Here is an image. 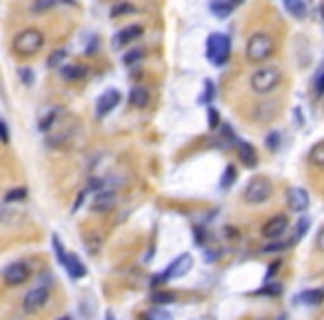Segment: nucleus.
<instances>
[{"label":"nucleus","mask_w":324,"mask_h":320,"mask_svg":"<svg viewBox=\"0 0 324 320\" xmlns=\"http://www.w3.org/2000/svg\"><path fill=\"white\" fill-rule=\"evenodd\" d=\"M56 116H58V109H51L43 120H40V129H43V131L49 129V127L53 125V120H56Z\"/></svg>","instance_id":"7c9ffc66"},{"label":"nucleus","mask_w":324,"mask_h":320,"mask_svg":"<svg viewBox=\"0 0 324 320\" xmlns=\"http://www.w3.org/2000/svg\"><path fill=\"white\" fill-rule=\"evenodd\" d=\"M273 51V40L269 33H255L251 36V40L247 43V58L251 63H262L271 56Z\"/></svg>","instance_id":"20e7f679"},{"label":"nucleus","mask_w":324,"mask_h":320,"mask_svg":"<svg viewBox=\"0 0 324 320\" xmlns=\"http://www.w3.org/2000/svg\"><path fill=\"white\" fill-rule=\"evenodd\" d=\"M289 245H291V243H285V245H282V243H271V245L265 247V251H280V249H285V247H289Z\"/></svg>","instance_id":"4c0bfd02"},{"label":"nucleus","mask_w":324,"mask_h":320,"mask_svg":"<svg viewBox=\"0 0 324 320\" xmlns=\"http://www.w3.org/2000/svg\"><path fill=\"white\" fill-rule=\"evenodd\" d=\"M25 198H27V189H25V187H18V189L7 191L5 203H16V200H25Z\"/></svg>","instance_id":"a878e982"},{"label":"nucleus","mask_w":324,"mask_h":320,"mask_svg":"<svg viewBox=\"0 0 324 320\" xmlns=\"http://www.w3.org/2000/svg\"><path fill=\"white\" fill-rule=\"evenodd\" d=\"M295 120H298V125L305 123V116H300V109H295Z\"/></svg>","instance_id":"a18cd8bd"},{"label":"nucleus","mask_w":324,"mask_h":320,"mask_svg":"<svg viewBox=\"0 0 324 320\" xmlns=\"http://www.w3.org/2000/svg\"><path fill=\"white\" fill-rule=\"evenodd\" d=\"M207 116H209V127H211V129L220 127V113H218V109H213V107H207Z\"/></svg>","instance_id":"c756f323"},{"label":"nucleus","mask_w":324,"mask_h":320,"mask_svg":"<svg viewBox=\"0 0 324 320\" xmlns=\"http://www.w3.org/2000/svg\"><path fill=\"white\" fill-rule=\"evenodd\" d=\"M280 80H282V73L275 67H260L251 76V89L255 93H269L278 87Z\"/></svg>","instance_id":"f03ea898"},{"label":"nucleus","mask_w":324,"mask_h":320,"mask_svg":"<svg viewBox=\"0 0 324 320\" xmlns=\"http://www.w3.org/2000/svg\"><path fill=\"white\" fill-rule=\"evenodd\" d=\"M47 300H49V287H47V285H40V287L31 289V291L25 296L23 307H25V311H27V313H33V311L43 309Z\"/></svg>","instance_id":"0eeeda50"},{"label":"nucleus","mask_w":324,"mask_h":320,"mask_svg":"<svg viewBox=\"0 0 324 320\" xmlns=\"http://www.w3.org/2000/svg\"><path fill=\"white\" fill-rule=\"evenodd\" d=\"M153 303H158V305L175 303V293L173 291H158V293H153Z\"/></svg>","instance_id":"393cba45"},{"label":"nucleus","mask_w":324,"mask_h":320,"mask_svg":"<svg viewBox=\"0 0 324 320\" xmlns=\"http://www.w3.org/2000/svg\"><path fill=\"white\" fill-rule=\"evenodd\" d=\"M273 187L265 176H255L253 180H249V185L245 187V200L251 205H260L265 200L271 198Z\"/></svg>","instance_id":"423d86ee"},{"label":"nucleus","mask_w":324,"mask_h":320,"mask_svg":"<svg viewBox=\"0 0 324 320\" xmlns=\"http://www.w3.org/2000/svg\"><path fill=\"white\" fill-rule=\"evenodd\" d=\"M293 300L295 303H305V305H320L324 300V289H307V291L298 293Z\"/></svg>","instance_id":"dca6fc26"},{"label":"nucleus","mask_w":324,"mask_h":320,"mask_svg":"<svg viewBox=\"0 0 324 320\" xmlns=\"http://www.w3.org/2000/svg\"><path fill=\"white\" fill-rule=\"evenodd\" d=\"M233 183H235V167L229 165L227 169H225V176H222L220 187H222V189H229V187H231Z\"/></svg>","instance_id":"bb28decb"},{"label":"nucleus","mask_w":324,"mask_h":320,"mask_svg":"<svg viewBox=\"0 0 324 320\" xmlns=\"http://www.w3.org/2000/svg\"><path fill=\"white\" fill-rule=\"evenodd\" d=\"M3 278L5 283L9 287H16V285H23L27 278H29V267H27L25 263H11L5 267L3 271Z\"/></svg>","instance_id":"6e6552de"},{"label":"nucleus","mask_w":324,"mask_h":320,"mask_svg":"<svg viewBox=\"0 0 324 320\" xmlns=\"http://www.w3.org/2000/svg\"><path fill=\"white\" fill-rule=\"evenodd\" d=\"M245 3V0H211V11L215 13L218 18H227L231 11H235L238 7Z\"/></svg>","instance_id":"ddd939ff"},{"label":"nucleus","mask_w":324,"mask_h":320,"mask_svg":"<svg viewBox=\"0 0 324 320\" xmlns=\"http://www.w3.org/2000/svg\"><path fill=\"white\" fill-rule=\"evenodd\" d=\"M140 58H143V49H131L129 53H125L123 63H125V65H133V63H138Z\"/></svg>","instance_id":"2f4dec72"},{"label":"nucleus","mask_w":324,"mask_h":320,"mask_svg":"<svg viewBox=\"0 0 324 320\" xmlns=\"http://www.w3.org/2000/svg\"><path fill=\"white\" fill-rule=\"evenodd\" d=\"M120 91L118 89H107L103 96L98 98V103H96V113H98V118H105L109 111H113V107H118L120 103Z\"/></svg>","instance_id":"9d476101"},{"label":"nucleus","mask_w":324,"mask_h":320,"mask_svg":"<svg viewBox=\"0 0 324 320\" xmlns=\"http://www.w3.org/2000/svg\"><path fill=\"white\" fill-rule=\"evenodd\" d=\"M278 320H287V316H280V318H278Z\"/></svg>","instance_id":"09e8293b"},{"label":"nucleus","mask_w":324,"mask_h":320,"mask_svg":"<svg viewBox=\"0 0 324 320\" xmlns=\"http://www.w3.org/2000/svg\"><path fill=\"white\" fill-rule=\"evenodd\" d=\"M318 247H320V249L324 251V227H322V229H320V233H318Z\"/></svg>","instance_id":"c03bdc74"},{"label":"nucleus","mask_w":324,"mask_h":320,"mask_svg":"<svg viewBox=\"0 0 324 320\" xmlns=\"http://www.w3.org/2000/svg\"><path fill=\"white\" fill-rule=\"evenodd\" d=\"M278 267H280V263H271V265H269V271H267V280L271 278L275 271H278Z\"/></svg>","instance_id":"79ce46f5"},{"label":"nucleus","mask_w":324,"mask_h":320,"mask_svg":"<svg viewBox=\"0 0 324 320\" xmlns=\"http://www.w3.org/2000/svg\"><path fill=\"white\" fill-rule=\"evenodd\" d=\"M138 36H143V27H140V25H129V27H125V29H120L116 33V38H113V47H125L127 43L136 40Z\"/></svg>","instance_id":"f8f14e48"},{"label":"nucleus","mask_w":324,"mask_h":320,"mask_svg":"<svg viewBox=\"0 0 324 320\" xmlns=\"http://www.w3.org/2000/svg\"><path fill=\"white\" fill-rule=\"evenodd\" d=\"M193 267V258L189 256V253H180L175 260H171V263L167 265V269L160 273V276L153 278V285L156 283H167V280H178L182 276H187L189 271H191Z\"/></svg>","instance_id":"39448f33"},{"label":"nucleus","mask_w":324,"mask_h":320,"mask_svg":"<svg viewBox=\"0 0 324 320\" xmlns=\"http://www.w3.org/2000/svg\"><path fill=\"white\" fill-rule=\"evenodd\" d=\"M45 45V36L40 29H25L13 38V51L20 56H33L43 49Z\"/></svg>","instance_id":"f257e3e1"},{"label":"nucleus","mask_w":324,"mask_h":320,"mask_svg":"<svg viewBox=\"0 0 324 320\" xmlns=\"http://www.w3.org/2000/svg\"><path fill=\"white\" fill-rule=\"evenodd\" d=\"M149 103V91L145 87H133L131 93H129V105L131 107H145Z\"/></svg>","instance_id":"a211bd4d"},{"label":"nucleus","mask_w":324,"mask_h":320,"mask_svg":"<svg viewBox=\"0 0 324 320\" xmlns=\"http://www.w3.org/2000/svg\"><path fill=\"white\" fill-rule=\"evenodd\" d=\"M20 78L25 85H31V69H20Z\"/></svg>","instance_id":"58836bf2"},{"label":"nucleus","mask_w":324,"mask_h":320,"mask_svg":"<svg viewBox=\"0 0 324 320\" xmlns=\"http://www.w3.org/2000/svg\"><path fill=\"white\" fill-rule=\"evenodd\" d=\"M65 271L69 273V278H73V280H78V278H85V276H87V267L83 265V260H80L76 253H69V256H67Z\"/></svg>","instance_id":"4468645a"},{"label":"nucleus","mask_w":324,"mask_h":320,"mask_svg":"<svg viewBox=\"0 0 324 320\" xmlns=\"http://www.w3.org/2000/svg\"><path fill=\"white\" fill-rule=\"evenodd\" d=\"M205 96H202L200 100H202V103H211V98L215 96V87H213V83H211V80H207V83H205Z\"/></svg>","instance_id":"c9c22d12"},{"label":"nucleus","mask_w":324,"mask_h":320,"mask_svg":"<svg viewBox=\"0 0 324 320\" xmlns=\"http://www.w3.org/2000/svg\"><path fill=\"white\" fill-rule=\"evenodd\" d=\"M58 0H36V3L31 5V9L33 11H45V9H49V7H53Z\"/></svg>","instance_id":"72a5a7b5"},{"label":"nucleus","mask_w":324,"mask_h":320,"mask_svg":"<svg viewBox=\"0 0 324 320\" xmlns=\"http://www.w3.org/2000/svg\"><path fill=\"white\" fill-rule=\"evenodd\" d=\"M258 293H260V296H280V293H282V285H278V283H269V285L262 287Z\"/></svg>","instance_id":"cd10ccee"},{"label":"nucleus","mask_w":324,"mask_h":320,"mask_svg":"<svg viewBox=\"0 0 324 320\" xmlns=\"http://www.w3.org/2000/svg\"><path fill=\"white\" fill-rule=\"evenodd\" d=\"M307 229H309V218H302L300 223L295 225V236L291 238L293 243H295V240H298V238H302V236H305V233H307Z\"/></svg>","instance_id":"473e14b6"},{"label":"nucleus","mask_w":324,"mask_h":320,"mask_svg":"<svg viewBox=\"0 0 324 320\" xmlns=\"http://www.w3.org/2000/svg\"><path fill=\"white\" fill-rule=\"evenodd\" d=\"M143 320H173V316L167 309H162V305H160V307H153V309L145 311Z\"/></svg>","instance_id":"412c9836"},{"label":"nucleus","mask_w":324,"mask_h":320,"mask_svg":"<svg viewBox=\"0 0 324 320\" xmlns=\"http://www.w3.org/2000/svg\"><path fill=\"white\" fill-rule=\"evenodd\" d=\"M51 245H53V251H56L58 263L65 267V263H67V253H65V247H63V243H60V238H58V236H53V238H51Z\"/></svg>","instance_id":"b1692460"},{"label":"nucleus","mask_w":324,"mask_h":320,"mask_svg":"<svg viewBox=\"0 0 324 320\" xmlns=\"http://www.w3.org/2000/svg\"><path fill=\"white\" fill-rule=\"evenodd\" d=\"M58 320H71L69 316H63V318H58Z\"/></svg>","instance_id":"de8ad7c7"},{"label":"nucleus","mask_w":324,"mask_h":320,"mask_svg":"<svg viewBox=\"0 0 324 320\" xmlns=\"http://www.w3.org/2000/svg\"><path fill=\"white\" fill-rule=\"evenodd\" d=\"M105 320H116V316H113L111 311H107V316H105Z\"/></svg>","instance_id":"49530a36"},{"label":"nucleus","mask_w":324,"mask_h":320,"mask_svg":"<svg viewBox=\"0 0 324 320\" xmlns=\"http://www.w3.org/2000/svg\"><path fill=\"white\" fill-rule=\"evenodd\" d=\"M309 163L315 165V167H324V140L315 143L309 151Z\"/></svg>","instance_id":"6ab92c4d"},{"label":"nucleus","mask_w":324,"mask_h":320,"mask_svg":"<svg viewBox=\"0 0 324 320\" xmlns=\"http://www.w3.org/2000/svg\"><path fill=\"white\" fill-rule=\"evenodd\" d=\"M315 93H318V96H322V93H324V73H320L318 83H315Z\"/></svg>","instance_id":"ea45409f"},{"label":"nucleus","mask_w":324,"mask_h":320,"mask_svg":"<svg viewBox=\"0 0 324 320\" xmlns=\"http://www.w3.org/2000/svg\"><path fill=\"white\" fill-rule=\"evenodd\" d=\"M238 153H240V158H242V163H245L247 167H255L258 165V153H255V149L249 143H242V140H238Z\"/></svg>","instance_id":"2eb2a0df"},{"label":"nucleus","mask_w":324,"mask_h":320,"mask_svg":"<svg viewBox=\"0 0 324 320\" xmlns=\"http://www.w3.org/2000/svg\"><path fill=\"white\" fill-rule=\"evenodd\" d=\"M267 145H269V149H278V145H280V133H269V136H267Z\"/></svg>","instance_id":"e433bc0d"},{"label":"nucleus","mask_w":324,"mask_h":320,"mask_svg":"<svg viewBox=\"0 0 324 320\" xmlns=\"http://www.w3.org/2000/svg\"><path fill=\"white\" fill-rule=\"evenodd\" d=\"M287 229H289L287 216H275L262 225V233H265V238H269V240H278L280 236H285Z\"/></svg>","instance_id":"1a4fd4ad"},{"label":"nucleus","mask_w":324,"mask_h":320,"mask_svg":"<svg viewBox=\"0 0 324 320\" xmlns=\"http://www.w3.org/2000/svg\"><path fill=\"white\" fill-rule=\"evenodd\" d=\"M85 245H87V251H91L93 256L100 251V236L96 231H89V233H85Z\"/></svg>","instance_id":"5701e85b"},{"label":"nucleus","mask_w":324,"mask_h":320,"mask_svg":"<svg viewBox=\"0 0 324 320\" xmlns=\"http://www.w3.org/2000/svg\"><path fill=\"white\" fill-rule=\"evenodd\" d=\"M285 7H287V11L295 18H305V13H307L305 0H285Z\"/></svg>","instance_id":"aec40b11"},{"label":"nucleus","mask_w":324,"mask_h":320,"mask_svg":"<svg viewBox=\"0 0 324 320\" xmlns=\"http://www.w3.org/2000/svg\"><path fill=\"white\" fill-rule=\"evenodd\" d=\"M65 56H67V53H65L63 49L53 51L51 56H49V60H47V65H49V67H56V65H60V63H63V60H65Z\"/></svg>","instance_id":"f704fd0d"},{"label":"nucleus","mask_w":324,"mask_h":320,"mask_svg":"<svg viewBox=\"0 0 324 320\" xmlns=\"http://www.w3.org/2000/svg\"><path fill=\"white\" fill-rule=\"evenodd\" d=\"M0 129H3V143L7 145V143H9V129H7V123H5V120L0 123Z\"/></svg>","instance_id":"a19ab883"},{"label":"nucleus","mask_w":324,"mask_h":320,"mask_svg":"<svg viewBox=\"0 0 324 320\" xmlns=\"http://www.w3.org/2000/svg\"><path fill=\"white\" fill-rule=\"evenodd\" d=\"M85 196H87V191H83V193H80V196L76 198V205H73V209H71V211H78V207H80V203L85 200Z\"/></svg>","instance_id":"37998d69"},{"label":"nucleus","mask_w":324,"mask_h":320,"mask_svg":"<svg viewBox=\"0 0 324 320\" xmlns=\"http://www.w3.org/2000/svg\"><path fill=\"white\" fill-rule=\"evenodd\" d=\"M85 67H80V65H67L63 67V78L67 80H78V78H83L85 76Z\"/></svg>","instance_id":"4be33fe9"},{"label":"nucleus","mask_w":324,"mask_h":320,"mask_svg":"<svg viewBox=\"0 0 324 320\" xmlns=\"http://www.w3.org/2000/svg\"><path fill=\"white\" fill-rule=\"evenodd\" d=\"M287 200H289V207H291L293 211H298V213L307 211V207H309V193H307V189H302V187L289 189Z\"/></svg>","instance_id":"9b49d317"},{"label":"nucleus","mask_w":324,"mask_h":320,"mask_svg":"<svg viewBox=\"0 0 324 320\" xmlns=\"http://www.w3.org/2000/svg\"><path fill=\"white\" fill-rule=\"evenodd\" d=\"M136 9H133V5H129V3H120V5H116L111 9V18H118L120 13H133Z\"/></svg>","instance_id":"c85d7f7f"},{"label":"nucleus","mask_w":324,"mask_h":320,"mask_svg":"<svg viewBox=\"0 0 324 320\" xmlns=\"http://www.w3.org/2000/svg\"><path fill=\"white\" fill-rule=\"evenodd\" d=\"M231 51V43L225 33H211L207 40V58L213 65H225Z\"/></svg>","instance_id":"7ed1b4c3"},{"label":"nucleus","mask_w":324,"mask_h":320,"mask_svg":"<svg viewBox=\"0 0 324 320\" xmlns=\"http://www.w3.org/2000/svg\"><path fill=\"white\" fill-rule=\"evenodd\" d=\"M113 203H116V196H113L111 191H103V193H98V196H96L91 209L93 211H107V209H111V207H113Z\"/></svg>","instance_id":"f3484780"}]
</instances>
